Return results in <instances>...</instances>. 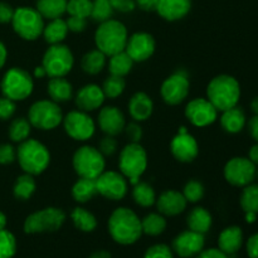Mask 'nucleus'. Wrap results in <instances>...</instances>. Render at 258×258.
<instances>
[{"instance_id": "1", "label": "nucleus", "mask_w": 258, "mask_h": 258, "mask_svg": "<svg viewBox=\"0 0 258 258\" xmlns=\"http://www.w3.org/2000/svg\"><path fill=\"white\" fill-rule=\"evenodd\" d=\"M108 232L117 243L127 246L138 241L143 233L141 221L131 209L117 208L108 219Z\"/></svg>"}, {"instance_id": "2", "label": "nucleus", "mask_w": 258, "mask_h": 258, "mask_svg": "<svg viewBox=\"0 0 258 258\" xmlns=\"http://www.w3.org/2000/svg\"><path fill=\"white\" fill-rule=\"evenodd\" d=\"M241 96L238 81L228 75L214 77L207 87V97L217 111H226L237 106Z\"/></svg>"}, {"instance_id": "3", "label": "nucleus", "mask_w": 258, "mask_h": 258, "mask_svg": "<svg viewBox=\"0 0 258 258\" xmlns=\"http://www.w3.org/2000/svg\"><path fill=\"white\" fill-rule=\"evenodd\" d=\"M127 39V30L125 25L117 20L108 19L102 22L95 33V43L97 49L110 57L125 50Z\"/></svg>"}, {"instance_id": "4", "label": "nucleus", "mask_w": 258, "mask_h": 258, "mask_svg": "<svg viewBox=\"0 0 258 258\" xmlns=\"http://www.w3.org/2000/svg\"><path fill=\"white\" fill-rule=\"evenodd\" d=\"M17 156L23 170L30 175H38L43 173L48 168L50 160L48 149L42 143L33 139H27L20 144Z\"/></svg>"}, {"instance_id": "5", "label": "nucleus", "mask_w": 258, "mask_h": 258, "mask_svg": "<svg viewBox=\"0 0 258 258\" xmlns=\"http://www.w3.org/2000/svg\"><path fill=\"white\" fill-rule=\"evenodd\" d=\"M118 166L125 178L135 185L148 166V155L139 143H130L122 149L118 159Z\"/></svg>"}, {"instance_id": "6", "label": "nucleus", "mask_w": 258, "mask_h": 258, "mask_svg": "<svg viewBox=\"0 0 258 258\" xmlns=\"http://www.w3.org/2000/svg\"><path fill=\"white\" fill-rule=\"evenodd\" d=\"M73 168L81 178L97 179L105 171V158L98 149L82 146L73 155Z\"/></svg>"}, {"instance_id": "7", "label": "nucleus", "mask_w": 258, "mask_h": 258, "mask_svg": "<svg viewBox=\"0 0 258 258\" xmlns=\"http://www.w3.org/2000/svg\"><path fill=\"white\" fill-rule=\"evenodd\" d=\"M15 33L25 40H34L43 33L44 23L43 17L37 9L28 7L18 8L14 10L12 19Z\"/></svg>"}, {"instance_id": "8", "label": "nucleus", "mask_w": 258, "mask_h": 258, "mask_svg": "<svg viewBox=\"0 0 258 258\" xmlns=\"http://www.w3.org/2000/svg\"><path fill=\"white\" fill-rule=\"evenodd\" d=\"M66 221V213L59 208H45L30 214L24 222V232L29 234L58 231Z\"/></svg>"}, {"instance_id": "9", "label": "nucleus", "mask_w": 258, "mask_h": 258, "mask_svg": "<svg viewBox=\"0 0 258 258\" xmlns=\"http://www.w3.org/2000/svg\"><path fill=\"white\" fill-rule=\"evenodd\" d=\"M5 97L13 101L25 100L33 91V80L27 71L22 68H10L0 83Z\"/></svg>"}, {"instance_id": "10", "label": "nucleus", "mask_w": 258, "mask_h": 258, "mask_svg": "<svg viewBox=\"0 0 258 258\" xmlns=\"http://www.w3.org/2000/svg\"><path fill=\"white\" fill-rule=\"evenodd\" d=\"M28 120L30 125L39 130H52L62 122L63 115L54 101L42 100L30 106Z\"/></svg>"}, {"instance_id": "11", "label": "nucleus", "mask_w": 258, "mask_h": 258, "mask_svg": "<svg viewBox=\"0 0 258 258\" xmlns=\"http://www.w3.org/2000/svg\"><path fill=\"white\" fill-rule=\"evenodd\" d=\"M73 54L67 45L52 44L43 57V68L49 77H64L73 67Z\"/></svg>"}, {"instance_id": "12", "label": "nucleus", "mask_w": 258, "mask_h": 258, "mask_svg": "<svg viewBox=\"0 0 258 258\" xmlns=\"http://www.w3.org/2000/svg\"><path fill=\"white\" fill-rule=\"evenodd\" d=\"M256 165L248 158H233L224 166V178L234 186H246L256 178Z\"/></svg>"}, {"instance_id": "13", "label": "nucleus", "mask_w": 258, "mask_h": 258, "mask_svg": "<svg viewBox=\"0 0 258 258\" xmlns=\"http://www.w3.org/2000/svg\"><path fill=\"white\" fill-rule=\"evenodd\" d=\"M66 133L77 141H86L95 134V122L85 111H71L63 117Z\"/></svg>"}, {"instance_id": "14", "label": "nucleus", "mask_w": 258, "mask_h": 258, "mask_svg": "<svg viewBox=\"0 0 258 258\" xmlns=\"http://www.w3.org/2000/svg\"><path fill=\"white\" fill-rule=\"evenodd\" d=\"M97 193L111 201H120L127 193V181L117 171H103L96 179Z\"/></svg>"}, {"instance_id": "15", "label": "nucleus", "mask_w": 258, "mask_h": 258, "mask_svg": "<svg viewBox=\"0 0 258 258\" xmlns=\"http://www.w3.org/2000/svg\"><path fill=\"white\" fill-rule=\"evenodd\" d=\"M189 92L188 75L178 71L164 81L161 86V97L169 105H179L185 100Z\"/></svg>"}, {"instance_id": "16", "label": "nucleus", "mask_w": 258, "mask_h": 258, "mask_svg": "<svg viewBox=\"0 0 258 258\" xmlns=\"http://www.w3.org/2000/svg\"><path fill=\"white\" fill-rule=\"evenodd\" d=\"M217 108L209 102L208 98L191 100L185 107V116L194 126L204 127L217 120Z\"/></svg>"}, {"instance_id": "17", "label": "nucleus", "mask_w": 258, "mask_h": 258, "mask_svg": "<svg viewBox=\"0 0 258 258\" xmlns=\"http://www.w3.org/2000/svg\"><path fill=\"white\" fill-rule=\"evenodd\" d=\"M204 243V234L188 229L174 238L173 248L179 257L190 258L203 251Z\"/></svg>"}, {"instance_id": "18", "label": "nucleus", "mask_w": 258, "mask_h": 258, "mask_svg": "<svg viewBox=\"0 0 258 258\" xmlns=\"http://www.w3.org/2000/svg\"><path fill=\"white\" fill-rule=\"evenodd\" d=\"M155 50V40L148 33H135L126 43L125 52L134 62H144L153 55Z\"/></svg>"}, {"instance_id": "19", "label": "nucleus", "mask_w": 258, "mask_h": 258, "mask_svg": "<svg viewBox=\"0 0 258 258\" xmlns=\"http://www.w3.org/2000/svg\"><path fill=\"white\" fill-rule=\"evenodd\" d=\"M171 153L176 160L183 163H190L198 155L197 140L186 131L185 127H180L178 135L171 141Z\"/></svg>"}, {"instance_id": "20", "label": "nucleus", "mask_w": 258, "mask_h": 258, "mask_svg": "<svg viewBox=\"0 0 258 258\" xmlns=\"http://www.w3.org/2000/svg\"><path fill=\"white\" fill-rule=\"evenodd\" d=\"M98 123H100V127L102 128L103 133L110 136H115L122 133L126 126L123 113L113 106H106L100 111Z\"/></svg>"}, {"instance_id": "21", "label": "nucleus", "mask_w": 258, "mask_h": 258, "mask_svg": "<svg viewBox=\"0 0 258 258\" xmlns=\"http://www.w3.org/2000/svg\"><path fill=\"white\" fill-rule=\"evenodd\" d=\"M106 96L102 88L97 85H86L76 96V105L81 111H95L102 106Z\"/></svg>"}, {"instance_id": "22", "label": "nucleus", "mask_w": 258, "mask_h": 258, "mask_svg": "<svg viewBox=\"0 0 258 258\" xmlns=\"http://www.w3.org/2000/svg\"><path fill=\"white\" fill-rule=\"evenodd\" d=\"M186 199L184 198L183 193H179L175 190L164 191L159 199H156V206L159 212L164 216L174 217L183 213L186 208Z\"/></svg>"}, {"instance_id": "23", "label": "nucleus", "mask_w": 258, "mask_h": 258, "mask_svg": "<svg viewBox=\"0 0 258 258\" xmlns=\"http://www.w3.org/2000/svg\"><path fill=\"white\" fill-rule=\"evenodd\" d=\"M191 8V0H158L156 12L165 20H179L185 17Z\"/></svg>"}, {"instance_id": "24", "label": "nucleus", "mask_w": 258, "mask_h": 258, "mask_svg": "<svg viewBox=\"0 0 258 258\" xmlns=\"http://www.w3.org/2000/svg\"><path fill=\"white\" fill-rule=\"evenodd\" d=\"M242 243H243V233H242V229L239 227H228L219 234V249L227 256L237 253L242 247Z\"/></svg>"}, {"instance_id": "25", "label": "nucleus", "mask_w": 258, "mask_h": 258, "mask_svg": "<svg viewBox=\"0 0 258 258\" xmlns=\"http://www.w3.org/2000/svg\"><path fill=\"white\" fill-rule=\"evenodd\" d=\"M154 103L150 96L144 92H138L130 98L128 112L135 121H145L153 113Z\"/></svg>"}, {"instance_id": "26", "label": "nucleus", "mask_w": 258, "mask_h": 258, "mask_svg": "<svg viewBox=\"0 0 258 258\" xmlns=\"http://www.w3.org/2000/svg\"><path fill=\"white\" fill-rule=\"evenodd\" d=\"M221 123L222 127L227 133L237 134L246 125V115H244L242 108L234 106V107L223 111V115L221 117Z\"/></svg>"}, {"instance_id": "27", "label": "nucleus", "mask_w": 258, "mask_h": 258, "mask_svg": "<svg viewBox=\"0 0 258 258\" xmlns=\"http://www.w3.org/2000/svg\"><path fill=\"white\" fill-rule=\"evenodd\" d=\"M186 223L190 231L198 232V233H207L212 227V216L207 209L202 207L191 209L190 213L188 214Z\"/></svg>"}, {"instance_id": "28", "label": "nucleus", "mask_w": 258, "mask_h": 258, "mask_svg": "<svg viewBox=\"0 0 258 258\" xmlns=\"http://www.w3.org/2000/svg\"><path fill=\"white\" fill-rule=\"evenodd\" d=\"M47 90L54 102H64L71 100L73 93L72 85L64 77H53L48 82Z\"/></svg>"}, {"instance_id": "29", "label": "nucleus", "mask_w": 258, "mask_h": 258, "mask_svg": "<svg viewBox=\"0 0 258 258\" xmlns=\"http://www.w3.org/2000/svg\"><path fill=\"white\" fill-rule=\"evenodd\" d=\"M35 9L43 18L57 19L67 12V0H37Z\"/></svg>"}, {"instance_id": "30", "label": "nucleus", "mask_w": 258, "mask_h": 258, "mask_svg": "<svg viewBox=\"0 0 258 258\" xmlns=\"http://www.w3.org/2000/svg\"><path fill=\"white\" fill-rule=\"evenodd\" d=\"M67 23L60 18H57V19L50 20L49 24L43 28L42 34L44 35L45 42L49 43V44H59L67 37Z\"/></svg>"}, {"instance_id": "31", "label": "nucleus", "mask_w": 258, "mask_h": 258, "mask_svg": "<svg viewBox=\"0 0 258 258\" xmlns=\"http://www.w3.org/2000/svg\"><path fill=\"white\" fill-rule=\"evenodd\" d=\"M97 194V186H96V179L81 178L80 180L76 181L72 188V196L76 202L80 203H86L91 198Z\"/></svg>"}, {"instance_id": "32", "label": "nucleus", "mask_w": 258, "mask_h": 258, "mask_svg": "<svg viewBox=\"0 0 258 258\" xmlns=\"http://www.w3.org/2000/svg\"><path fill=\"white\" fill-rule=\"evenodd\" d=\"M106 54L100 49L88 52L82 58V68L88 75H97L105 68Z\"/></svg>"}, {"instance_id": "33", "label": "nucleus", "mask_w": 258, "mask_h": 258, "mask_svg": "<svg viewBox=\"0 0 258 258\" xmlns=\"http://www.w3.org/2000/svg\"><path fill=\"white\" fill-rule=\"evenodd\" d=\"M134 64V60L131 59L130 55L122 50L120 53L111 55L110 63H108V68H110L111 75L118 76V77H123L127 75L131 71Z\"/></svg>"}, {"instance_id": "34", "label": "nucleus", "mask_w": 258, "mask_h": 258, "mask_svg": "<svg viewBox=\"0 0 258 258\" xmlns=\"http://www.w3.org/2000/svg\"><path fill=\"white\" fill-rule=\"evenodd\" d=\"M71 218H72L76 228L82 232H92L97 227V221H96L95 216L86 211L85 208L77 207L73 209V212L71 213Z\"/></svg>"}, {"instance_id": "35", "label": "nucleus", "mask_w": 258, "mask_h": 258, "mask_svg": "<svg viewBox=\"0 0 258 258\" xmlns=\"http://www.w3.org/2000/svg\"><path fill=\"white\" fill-rule=\"evenodd\" d=\"M143 233L149 236H159L166 228V221L161 214L150 213L141 221Z\"/></svg>"}, {"instance_id": "36", "label": "nucleus", "mask_w": 258, "mask_h": 258, "mask_svg": "<svg viewBox=\"0 0 258 258\" xmlns=\"http://www.w3.org/2000/svg\"><path fill=\"white\" fill-rule=\"evenodd\" d=\"M133 197L135 199V203L141 207H151L156 202L155 191L153 186L148 183H136L134 185Z\"/></svg>"}, {"instance_id": "37", "label": "nucleus", "mask_w": 258, "mask_h": 258, "mask_svg": "<svg viewBox=\"0 0 258 258\" xmlns=\"http://www.w3.org/2000/svg\"><path fill=\"white\" fill-rule=\"evenodd\" d=\"M35 191V180L33 175L25 173L24 175H20L17 179L14 185V196L15 198L20 199V201H27L33 193Z\"/></svg>"}, {"instance_id": "38", "label": "nucleus", "mask_w": 258, "mask_h": 258, "mask_svg": "<svg viewBox=\"0 0 258 258\" xmlns=\"http://www.w3.org/2000/svg\"><path fill=\"white\" fill-rule=\"evenodd\" d=\"M241 207L246 212L258 213V184H248L241 194Z\"/></svg>"}, {"instance_id": "39", "label": "nucleus", "mask_w": 258, "mask_h": 258, "mask_svg": "<svg viewBox=\"0 0 258 258\" xmlns=\"http://www.w3.org/2000/svg\"><path fill=\"white\" fill-rule=\"evenodd\" d=\"M30 122L24 117H18L10 123L9 138L15 143H23L30 134Z\"/></svg>"}, {"instance_id": "40", "label": "nucleus", "mask_w": 258, "mask_h": 258, "mask_svg": "<svg viewBox=\"0 0 258 258\" xmlns=\"http://www.w3.org/2000/svg\"><path fill=\"white\" fill-rule=\"evenodd\" d=\"M113 9L110 0H93L92 10H91V17L96 22H106L112 15Z\"/></svg>"}, {"instance_id": "41", "label": "nucleus", "mask_w": 258, "mask_h": 258, "mask_svg": "<svg viewBox=\"0 0 258 258\" xmlns=\"http://www.w3.org/2000/svg\"><path fill=\"white\" fill-rule=\"evenodd\" d=\"M123 90H125V80H123V77H118V76L113 75H111L105 81L102 87L103 93L108 98L118 97L123 92Z\"/></svg>"}, {"instance_id": "42", "label": "nucleus", "mask_w": 258, "mask_h": 258, "mask_svg": "<svg viewBox=\"0 0 258 258\" xmlns=\"http://www.w3.org/2000/svg\"><path fill=\"white\" fill-rule=\"evenodd\" d=\"M17 251L15 237L9 231H0V258H12Z\"/></svg>"}, {"instance_id": "43", "label": "nucleus", "mask_w": 258, "mask_h": 258, "mask_svg": "<svg viewBox=\"0 0 258 258\" xmlns=\"http://www.w3.org/2000/svg\"><path fill=\"white\" fill-rule=\"evenodd\" d=\"M92 10V0H68L67 13L73 17L88 18Z\"/></svg>"}, {"instance_id": "44", "label": "nucleus", "mask_w": 258, "mask_h": 258, "mask_svg": "<svg viewBox=\"0 0 258 258\" xmlns=\"http://www.w3.org/2000/svg\"><path fill=\"white\" fill-rule=\"evenodd\" d=\"M184 198L186 199V202H190V203H197V202L201 201L204 196V186L201 181L198 180H190L185 184L183 191Z\"/></svg>"}, {"instance_id": "45", "label": "nucleus", "mask_w": 258, "mask_h": 258, "mask_svg": "<svg viewBox=\"0 0 258 258\" xmlns=\"http://www.w3.org/2000/svg\"><path fill=\"white\" fill-rule=\"evenodd\" d=\"M144 258H173V253L166 244H155L145 252Z\"/></svg>"}, {"instance_id": "46", "label": "nucleus", "mask_w": 258, "mask_h": 258, "mask_svg": "<svg viewBox=\"0 0 258 258\" xmlns=\"http://www.w3.org/2000/svg\"><path fill=\"white\" fill-rule=\"evenodd\" d=\"M15 112V101L8 97L0 98V120H8Z\"/></svg>"}, {"instance_id": "47", "label": "nucleus", "mask_w": 258, "mask_h": 258, "mask_svg": "<svg viewBox=\"0 0 258 258\" xmlns=\"http://www.w3.org/2000/svg\"><path fill=\"white\" fill-rule=\"evenodd\" d=\"M17 158V151L9 144H4L0 145V164L7 165V164H12Z\"/></svg>"}, {"instance_id": "48", "label": "nucleus", "mask_w": 258, "mask_h": 258, "mask_svg": "<svg viewBox=\"0 0 258 258\" xmlns=\"http://www.w3.org/2000/svg\"><path fill=\"white\" fill-rule=\"evenodd\" d=\"M116 149H117V141L113 139V136L107 135L100 141V149L98 150L101 151L102 155H112V154L116 153Z\"/></svg>"}, {"instance_id": "49", "label": "nucleus", "mask_w": 258, "mask_h": 258, "mask_svg": "<svg viewBox=\"0 0 258 258\" xmlns=\"http://www.w3.org/2000/svg\"><path fill=\"white\" fill-rule=\"evenodd\" d=\"M113 10L121 13H130L136 8L135 0H110Z\"/></svg>"}, {"instance_id": "50", "label": "nucleus", "mask_w": 258, "mask_h": 258, "mask_svg": "<svg viewBox=\"0 0 258 258\" xmlns=\"http://www.w3.org/2000/svg\"><path fill=\"white\" fill-rule=\"evenodd\" d=\"M66 23H67L68 30H71V32L81 33L86 29V18L73 17V15H71Z\"/></svg>"}, {"instance_id": "51", "label": "nucleus", "mask_w": 258, "mask_h": 258, "mask_svg": "<svg viewBox=\"0 0 258 258\" xmlns=\"http://www.w3.org/2000/svg\"><path fill=\"white\" fill-rule=\"evenodd\" d=\"M123 130L126 131V135L130 139L131 143H139L140 139L143 138V130H141L140 125H138V123L135 122L128 123L127 126H125Z\"/></svg>"}, {"instance_id": "52", "label": "nucleus", "mask_w": 258, "mask_h": 258, "mask_svg": "<svg viewBox=\"0 0 258 258\" xmlns=\"http://www.w3.org/2000/svg\"><path fill=\"white\" fill-rule=\"evenodd\" d=\"M13 15H14V9L7 3L0 2V23L12 22Z\"/></svg>"}, {"instance_id": "53", "label": "nucleus", "mask_w": 258, "mask_h": 258, "mask_svg": "<svg viewBox=\"0 0 258 258\" xmlns=\"http://www.w3.org/2000/svg\"><path fill=\"white\" fill-rule=\"evenodd\" d=\"M246 248L249 258H258V233L249 237Z\"/></svg>"}, {"instance_id": "54", "label": "nucleus", "mask_w": 258, "mask_h": 258, "mask_svg": "<svg viewBox=\"0 0 258 258\" xmlns=\"http://www.w3.org/2000/svg\"><path fill=\"white\" fill-rule=\"evenodd\" d=\"M196 258H228V256L219 248H209L197 254Z\"/></svg>"}, {"instance_id": "55", "label": "nucleus", "mask_w": 258, "mask_h": 258, "mask_svg": "<svg viewBox=\"0 0 258 258\" xmlns=\"http://www.w3.org/2000/svg\"><path fill=\"white\" fill-rule=\"evenodd\" d=\"M135 4L136 7L145 10V12H151V10H156L158 0H135Z\"/></svg>"}, {"instance_id": "56", "label": "nucleus", "mask_w": 258, "mask_h": 258, "mask_svg": "<svg viewBox=\"0 0 258 258\" xmlns=\"http://www.w3.org/2000/svg\"><path fill=\"white\" fill-rule=\"evenodd\" d=\"M248 130L252 138L258 143V115H254L248 122Z\"/></svg>"}, {"instance_id": "57", "label": "nucleus", "mask_w": 258, "mask_h": 258, "mask_svg": "<svg viewBox=\"0 0 258 258\" xmlns=\"http://www.w3.org/2000/svg\"><path fill=\"white\" fill-rule=\"evenodd\" d=\"M248 159L254 164V165H258V143L249 149Z\"/></svg>"}, {"instance_id": "58", "label": "nucleus", "mask_w": 258, "mask_h": 258, "mask_svg": "<svg viewBox=\"0 0 258 258\" xmlns=\"http://www.w3.org/2000/svg\"><path fill=\"white\" fill-rule=\"evenodd\" d=\"M7 55H8L7 48H5V45L3 44L2 42H0V68H2L3 66L5 64V60H7Z\"/></svg>"}, {"instance_id": "59", "label": "nucleus", "mask_w": 258, "mask_h": 258, "mask_svg": "<svg viewBox=\"0 0 258 258\" xmlns=\"http://www.w3.org/2000/svg\"><path fill=\"white\" fill-rule=\"evenodd\" d=\"M90 258H111V254L107 251H98L91 254Z\"/></svg>"}, {"instance_id": "60", "label": "nucleus", "mask_w": 258, "mask_h": 258, "mask_svg": "<svg viewBox=\"0 0 258 258\" xmlns=\"http://www.w3.org/2000/svg\"><path fill=\"white\" fill-rule=\"evenodd\" d=\"M34 76L37 78H43L44 76H47V72H45V70L43 68V66H39V67H37L34 70Z\"/></svg>"}, {"instance_id": "61", "label": "nucleus", "mask_w": 258, "mask_h": 258, "mask_svg": "<svg viewBox=\"0 0 258 258\" xmlns=\"http://www.w3.org/2000/svg\"><path fill=\"white\" fill-rule=\"evenodd\" d=\"M257 219V213H253V212H246V221L248 223H253Z\"/></svg>"}, {"instance_id": "62", "label": "nucleus", "mask_w": 258, "mask_h": 258, "mask_svg": "<svg viewBox=\"0 0 258 258\" xmlns=\"http://www.w3.org/2000/svg\"><path fill=\"white\" fill-rule=\"evenodd\" d=\"M251 110L253 111L254 115H258V97L253 98L251 102Z\"/></svg>"}, {"instance_id": "63", "label": "nucleus", "mask_w": 258, "mask_h": 258, "mask_svg": "<svg viewBox=\"0 0 258 258\" xmlns=\"http://www.w3.org/2000/svg\"><path fill=\"white\" fill-rule=\"evenodd\" d=\"M5 226H7V217H5L4 213L0 212V231L5 229Z\"/></svg>"}, {"instance_id": "64", "label": "nucleus", "mask_w": 258, "mask_h": 258, "mask_svg": "<svg viewBox=\"0 0 258 258\" xmlns=\"http://www.w3.org/2000/svg\"><path fill=\"white\" fill-rule=\"evenodd\" d=\"M256 176H257V178H258V170L256 171Z\"/></svg>"}]
</instances>
